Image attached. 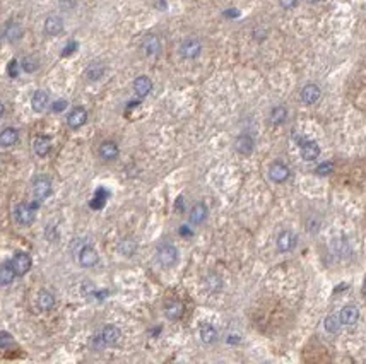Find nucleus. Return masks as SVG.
Instances as JSON below:
<instances>
[{
    "mask_svg": "<svg viewBox=\"0 0 366 364\" xmlns=\"http://www.w3.org/2000/svg\"><path fill=\"white\" fill-rule=\"evenodd\" d=\"M4 34H6L7 41L16 43L23 38V28H21L19 23H14V21H12V23H9L6 26V31H4Z\"/></svg>",
    "mask_w": 366,
    "mask_h": 364,
    "instance_id": "obj_26",
    "label": "nucleus"
},
{
    "mask_svg": "<svg viewBox=\"0 0 366 364\" xmlns=\"http://www.w3.org/2000/svg\"><path fill=\"white\" fill-rule=\"evenodd\" d=\"M296 243H298V236H296L292 231H289V229H284V231L279 233L275 246H277V250L281 251V253H287V251H291L295 248Z\"/></svg>",
    "mask_w": 366,
    "mask_h": 364,
    "instance_id": "obj_5",
    "label": "nucleus"
},
{
    "mask_svg": "<svg viewBox=\"0 0 366 364\" xmlns=\"http://www.w3.org/2000/svg\"><path fill=\"white\" fill-rule=\"evenodd\" d=\"M180 55L187 60H193L197 58L202 53V43L197 40V38H185V40L180 43Z\"/></svg>",
    "mask_w": 366,
    "mask_h": 364,
    "instance_id": "obj_2",
    "label": "nucleus"
},
{
    "mask_svg": "<svg viewBox=\"0 0 366 364\" xmlns=\"http://www.w3.org/2000/svg\"><path fill=\"white\" fill-rule=\"evenodd\" d=\"M120 335H122V333H120L118 327H115V325H106L100 333V339L105 347H110V345H115L120 340Z\"/></svg>",
    "mask_w": 366,
    "mask_h": 364,
    "instance_id": "obj_10",
    "label": "nucleus"
},
{
    "mask_svg": "<svg viewBox=\"0 0 366 364\" xmlns=\"http://www.w3.org/2000/svg\"><path fill=\"white\" fill-rule=\"evenodd\" d=\"M88 121V111L84 110L83 106H76V108H72V111L68 113L67 116V123H68V127L70 128H81L83 125Z\"/></svg>",
    "mask_w": 366,
    "mask_h": 364,
    "instance_id": "obj_8",
    "label": "nucleus"
},
{
    "mask_svg": "<svg viewBox=\"0 0 366 364\" xmlns=\"http://www.w3.org/2000/svg\"><path fill=\"white\" fill-rule=\"evenodd\" d=\"M235 149H236V153H238V154L250 156L253 153V149H255V142H253V138L250 137L248 133H243V135L236 137Z\"/></svg>",
    "mask_w": 366,
    "mask_h": 364,
    "instance_id": "obj_13",
    "label": "nucleus"
},
{
    "mask_svg": "<svg viewBox=\"0 0 366 364\" xmlns=\"http://www.w3.org/2000/svg\"><path fill=\"white\" fill-rule=\"evenodd\" d=\"M279 4H281L284 9H292V7H296L298 0H279Z\"/></svg>",
    "mask_w": 366,
    "mask_h": 364,
    "instance_id": "obj_36",
    "label": "nucleus"
},
{
    "mask_svg": "<svg viewBox=\"0 0 366 364\" xmlns=\"http://www.w3.org/2000/svg\"><path fill=\"white\" fill-rule=\"evenodd\" d=\"M67 108V101L65 99H58V101L53 103V106H51V110L55 111V113H60V111H63Z\"/></svg>",
    "mask_w": 366,
    "mask_h": 364,
    "instance_id": "obj_35",
    "label": "nucleus"
},
{
    "mask_svg": "<svg viewBox=\"0 0 366 364\" xmlns=\"http://www.w3.org/2000/svg\"><path fill=\"white\" fill-rule=\"evenodd\" d=\"M320 156V145L315 140H307L301 144V158L305 161H315Z\"/></svg>",
    "mask_w": 366,
    "mask_h": 364,
    "instance_id": "obj_17",
    "label": "nucleus"
},
{
    "mask_svg": "<svg viewBox=\"0 0 366 364\" xmlns=\"http://www.w3.org/2000/svg\"><path fill=\"white\" fill-rule=\"evenodd\" d=\"M14 345V337L9 332H0V349H9Z\"/></svg>",
    "mask_w": 366,
    "mask_h": 364,
    "instance_id": "obj_34",
    "label": "nucleus"
},
{
    "mask_svg": "<svg viewBox=\"0 0 366 364\" xmlns=\"http://www.w3.org/2000/svg\"><path fill=\"white\" fill-rule=\"evenodd\" d=\"M363 294L366 296V279H364V282H363Z\"/></svg>",
    "mask_w": 366,
    "mask_h": 364,
    "instance_id": "obj_41",
    "label": "nucleus"
},
{
    "mask_svg": "<svg viewBox=\"0 0 366 364\" xmlns=\"http://www.w3.org/2000/svg\"><path fill=\"white\" fill-rule=\"evenodd\" d=\"M142 51H144L148 57H156L161 51V41L156 34H148V36L142 40Z\"/></svg>",
    "mask_w": 366,
    "mask_h": 364,
    "instance_id": "obj_11",
    "label": "nucleus"
},
{
    "mask_svg": "<svg viewBox=\"0 0 366 364\" xmlns=\"http://www.w3.org/2000/svg\"><path fill=\"white\" fill-rule=\"evenodd\" d=\"M165 315L168 320H180L183 316V305L180 301H170L165 306Z\"/></svg>",
    "mask_w": 366,
    "mask_h": 364,
    "instance_id": "obj_25",
    "label": "nucleus"
},
{
    "mask_svg": "<svg viewBox=\"0 0 366 364\" xmlns=\"http://www.w3.org/2000/svg\"><path fill=\"white\" fill-rule=\"evenodd\" d=\"M217 339V330L212 327V325L205 323L202 325L200 328V340L204 342V344H212V342H216Z\"/></svg>",
    "mask_w": 366,
    "mask_h": 364,
    "instance_id": "obj_28",
    "label": "nucleus"
},
{
    "mask_svg": "<svg viewBox=\"0 0 366 364\" xmlns=\"http://www.w3.org/2000/svg\"><path fill=\"white\" fill-rule=\"evenodd\" d=\"M289 175H291L289 168L281 161H274L269 166V178L272 180L274 183H284V181L289 178Z\"/></svg>",
    "mask_w": 366,
    "mask_h": 364,
    "instance_id": "obj_7",
    "label": "nucleus"
},
{
    "mask_svg": "<svg viewBox=\"0 0 366 364\" xmlns=\"http://www.w3.org/2000/svg\"><path fill=\"white\" fill-rule=\"evenodd\" d=\"M34 210H36V205H33V203H19V205L14 209L16 223L21 224V226H29V224H33Z\"/></svg>",
    "mask_w": 366,
    "mask_h": 364,
    "instance_id": "obj_3",
    "label": "nucleus"
},
{
    "mask_svg": "<svg viewBox=\"0 0 366 364\" xmlns=\"http://www.w3.org/2000/svg\"><path fill=\"white\" fill-rule=\"evenodd\" d=\"M51 181L46 176H38L33 181V195L38 202H43L45 198H48L51 195Z\"/></svg>",
    "mask_w": 366,
    "mask_h": 364,
    "instance_id": "obj_4",
    "label": "nucleus"
},
{
    "mask_svg": "<svg viewBox=\"0 0 366 364\" xmlns=\"http://www.w3.org/2000/svg\"><path fill=\"white\" fill-rule=\"evenodd\" d=\"M133 91L139 98H145L153 91V81L148 76H139L133 81Z\"/></svg>",
    "mask_w": 366,
    "mask_h": 364,
    "instance_id": "obj_18",
    "label": "nucleus"
},
{
    "mask_svg": "<svg viewBox=\"0 0 366 364\" xmlns=\"http://www.w3.org/2000/svg\"><path fill=\"white\" fill-rule=\"evenodd\" d=\"M118 154L120 149L113 140H105L100 145V158L105 159V161H115L118 158Z\"/></svg>",
    "mask_w": 366,
    "mask_h": 364,
    "instance_id": "obj_16",
    "label": "nucleus"
},
{
    "mask_svg": "<svg viewBox=\"0 0 366 364\" xmlns=\"http://www.w3.org/2000/svg\"><path fill=\"white\" fill-rule=\"evenodd\" d=\"M332 171H334V163H330V161H325V163L318 164L317 170H315V173L318 176H327V175H330Z\"/></svg>",
    "mask_w": 366,
    "mask_h": 364,
    "instance_id": "obj_33",
    "label": "nucleus"
},
{
    "mask_svg": "<svg viewBox=\"0 0 366 364\" xmlns=\"http://www.w3.org/2000/svg\"><path fill=\"white\" fill-rule=\"evenodd\" d=\"M135 250H137V243L130 240V238H125V240L118 243V251L122 255H125V257H132L135 253Z\"/></svg>",
    "mask_w": 366,
    "mask_h": 364,
    "instance_id": "obj_29",
    "label": "nucleus"
},
{
    "mask_svg": "<svg viewBox=\"0 0 366 364\" xmlns=\"http://www.w3.org/2000/svg\"><path fill=\"white\" fill-rule=\"evenodd\" d=\"M307 2H310V4H317V2H320V0H307Z\"/></svg>",
    "mask_w": 366,
    "mask_h": 364,
    "instance_id": "obj_42",
    "label": "nucleus"
},
{
    "mask_svg": "<svg viewBox=\"0 0 366 364\" xmlns=\"http://www.w3.org/2000/svg\"><path fill=\"white\" fill-rule=\"evenodd\" d=\"M105 72H106V67L101 62H93L88 65V68H86V77L94 82V81H100L101 77L105 76Z\"/></svg>",
    "mask_w": 366,
    "mask_h": 364,
    "instance_id": "obj_24",
    "label": "nucleus"
},
{
    "mask_svg": "<svg viewBox=\"0 0 366 364\" xmlns=\"http://www.w3.org/2000/svg\"><path fill=\"white\" fill-rule=\"evenodd\" d=\"M12 267H14L16 274L17 275H26L29 270H31L33 267V260L29 257L28 253H24V251H19V253L14 255V258L11 260Z\"/></svg>",
    "mask_w": 366,
    "mask_h": 364,
    "instance_id": "obj_6",
    "label": "nucleus"
},
{
    "mask_svg": "<svg viewBox=\"0 0 366 364\" xmlns=\"http://www.w3.org/2000/svg\"><path fill=\"white\" fill-rule=\"evenodd\" d=\"M341 318H339L337 315H329L327 318L324 320V328L329 333H337L341 330Z\"/></svg>",
    "mask_w": 366,
    "mask_h": 364,
    "instance_id": "obj_30",
    "label": "nucleus"
},
{
    "mask_svg": "<svg viewBox=\"0 0 366 364\" xmlns=\"http://www.w3.org/2000/svg\"><path fill=\"white\" fill-rule=\"evenodd\" d=\"M55 306V298L50 291H40L38 294V308L43 311H50Z\"/></svg>",
    "mask_w": 366,
    "mask_h": 364,
    "instance_id": "obj_27",
    "label": "nucleus"
},
{
    "mask_svg": "<svg viewBox=\"0 0 366 364\" xmlns=\"http://www.w3.org/2000/svg\"><path fill=\"white\" fill-rule=\"evenodd\" d=\"M9 76H11V77L17 76V62H16V60H12V62L9 63Z\"/></svg>",
    "mask_w": 366,
    "mask_h": 364,
    "instance_id": "obj_37",
    "label": "nucleus"
},
{
    "mask_svg": "<svg viewBox=\"0 0 366 364\" xmlns=\"http://www.w3.org/2000/svg\"><path fill=\"white\" fill-rule=\"evenodd\" d=\"M158 262L161 263L163 267H173L176 262H178V250L176 246L170 245V243H163L161 246H158L156 251Z\"/></svg>",
    "mask_w": 366,
    "mask_h": 364,
    "instance_id": "obj_1",
    "label": "nucleus"
},
{
    "mask_svg": "<svg viewBox=\"0 0 366 364\" xmlns=\"http://www.w3.org/2000/svg\"><path fill=\"white\" fill-rule=\"evenodd\" d=\"M48 101H50V98H48V93L46 91H36V93L33 94V98H31V108L36 113H41V111H45L46 110V106H48Z\"/></svg>",
    "mask_w": 366,
    "mask_h": 364,
    "instance_id": "obj_20",
    "label": "nucleus"
},
{
    "mask_svg": "<svg viewBox=\"0 0 366 364\" xmlns=\"http://www.w3.org/2000/svg\"><path fill=\"white\" fill-rule=\"evenodd\" d=\"M16 275L17 274H16V270H14V267H12L11 262H6V263L0 265V285L12 284L16 279Z\"/></svg>",
    "mask_w": 366,
    "mask_h": 364,
    "instance_id": "obj_23",
    "label": "nucleus"
},
{
    "mask_svg": "<svg viewBox=\"0 0 366 364\" xmlns=\"http://www.w3.org/2000/svg\"><path fill=\"white\" fill-rule=\"evenodd\" d=\"M320 94H322V91L317 84H307L303 89H301V101H303L305 105H313V103H317L318 99H320Z\"/></svg>",
    "mask_w": 366,
    "mask_h": 364,
    "instance_id": "obj_15",
    "label": "nucleus"
},
{
    "mask_svg": "<svg viewBox=\"0 0 366 364\" xmlns=\"http://www.w3.org/2000/svg\"><path fill=\"white\" fill-rule=\"evenodd\" d=\"M4 111H6V108H4L2 101H0V118H2V116H4Z\"/></svg>",
    "mask_w": 366,
    "mask_h": 364,
    "instance_id": "obj_40",
    "label": "nucleus"
},
{
    "mask_svg": "<svg viewBox=\"0 0 366 364\" xmlns=\"http://www.w3.org/2000/svg\"><path fill=\"white\" fill-rule=\"evenodd\" d=\"M188 219H190L192 224H202L205 219H207V207H205V203H195V205L192 207L190 210V215H188Z\"/></svg>",
    "mask_w": 366,
    "mask_h": 364,
    "instance_id": "obj_22",
    "label": "nucleus"
},
{
    "mask_svg": "<svg viewBox=\"0 0 366 364\" xmlns=\"http://www.w3.org/2000/svg\"><path fill=\"white\" fill-rule=\"evenodd\" d=\"M19 140V132L14 127H7L0 132V147H12Z\"/></svg>",
    "mask_w": 366,
    "mask_h": 364,
    "instance_id": "obj_19",
    "label": "nucleus"
},
{
    "mask_svg": "<svg viewBox=\"0 0 366 364\" xmlns=\"http://www.w3.org/2000/svg\"><path fill=\"white\" fill-rule=\"evenodd\" d=\"M43 29L48 36H58L63 31V19L60 16H48L45 19Z\"/></svg>",
    "mask_w": 366,
    "mask_h": 364,
    "instance_id": "obj_12",
    "label": "nucleus"
},
{
    "mask_svg": "<svg viewBox=\"0 0 366 364\" xmlns=\"http://www.w3.org/2000/svg\"><path fill=\"white\" fill-rule=\"evenodd\" d=\"M33 147H34V153H36V156H40V158H45V156H48L50 151H51V140H50L48 137L40 135V137L34 138Z\"/></svg>",
    "mask_w": 366,
    "mask_h": 364,
    "instance_id": "obj_21",
    "label": "nucleus"
},
{
    "mask_svg": "<svg viewBox=\"0 0 366 364\" xmlns=\"http://www.w3.org/2000/svg\"><path fill=\"white\" fill-rule=\"evenodd\" d=\"M76 48H77V43L76 41H70V45H67L65 50H63V57H65V55H70Z\"/></svg>",
    "mask_w": 366,
    "mask_h": 364,
    "instance_id": "obj_38",
    "label": "nucleus"
},
{
    "mask_svg": "<svg viewBox=\"0 0 366 364\" xmlns=\"http://www.w3.org/2000/svg\"><path fill=\"white\" fill-rule=\"evenodd\" d=\"M287 118V110L284 106H275L270 111V121L274 125H282Z\"/></svg>",
    "mask_w": 366,
    "mask_h": 364,
    "instance_id": "obj_31",
    "label": "nucleus"
},
{
    "mask_svg": "<svg viewBox=\"0 0 366 364\" xmlns=\"http://www.w3.org/2000/svg\"><path fill=\"white\" fill-rule=\"evenodd\" d=\"M21 67H23L24 72L28 74H33L38 70V67H40V62H38L36 57H33V55H29V57H24L23 62H21Z\"/></svg>",
    "mask_w": 366,
    "mask_h": 364,
    "instance_id": "obj_32",
    "label": "nucleus"
},
{
    "mask_svg": "<svg viewBox=\"0 0 366 364\" xmlns=\"http://www.w3.org/2000/svg\"><path fill=\"white\" fill-rule=\"evenodd\" d=\"M100 262V255H98V251L93 248V246H84L83 250L79 251V263L86 268H91L94 267L96 263Z\"/></svg>",
    "mask_w": 366,
    "mask_h": 364,
    "instance_id": "obj_9",
    "label": "nucleus"
},
{
    "mask_svg": "<svg viewBox=\"0 0 366 364\" xmlns=\"http://www.w3.org/2000/svg\"><path fill=\"white\" fill-rule=\"evenodd\" d=\"M339 318H341V323L342 325H347V327H351V325H354L356 322H358L359 310L354 305H346L341 310V313H339Z\"/></svg>",
    "mask_w": 366,
    "mask_h": 364,
    "instance_id": "obj_14",
    "label": "nucleus"
},
{
    "mask_svg": "<svg viewBox=\"0 0 366 364\" xmlns=\"http://www.w3.org/2000/svg\"><path fill=\"white\" fill-rule=\"evenodd\" d=\"M74 4H76V0H60V6H62L63 9H72L74 7Z\"/></svg>",
    "mask_w": 366,
    "mask_h": 364,
    "instance_id": "obj_39",
    "label": "nucleus"
}]
</instances>
